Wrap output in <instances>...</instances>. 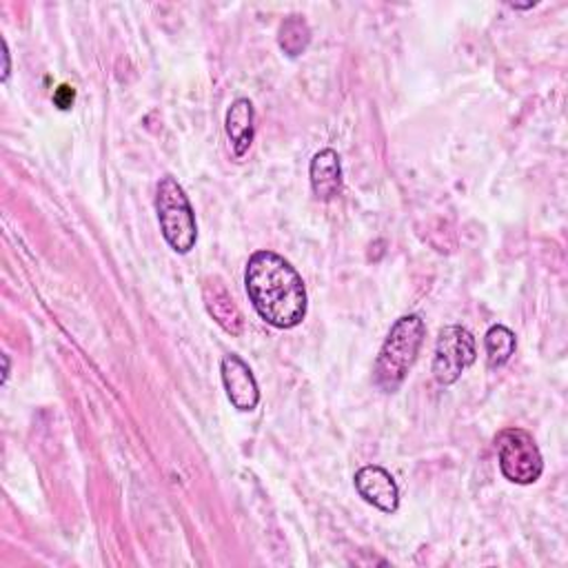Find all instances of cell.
<instances>
[{
  "label": "cell",
  "instance_id": "cell-1",
  "mask_svg": "<svg viewBox=\"0 0 568 568\" xmlns=\"http://www.w3.org/2000/svg\"><path fill=\"white\" fill-rule=\"evenodd\" d=\"M247 296L258 316L275 329H294L307 316V287L300 273L273 251H255L245 271Z\"/></svg>",
  "mask_w": 568,
  "mask_h": 568
},
{
  "label": "cell",
  "instance_id": "cell-2",
  "mask_svg": "<svg viewBox=\"0 0 568 568\" xmlns=\"http://www.w3.org/2000/svg\"><path fill=\"white\" fill-rule=\"evenodd\" d=\"M424 333V320L416 314L396 320L375 360L373 383L377 389L385 394H396L405 385L407 375L420 353Z\"/></svg>",
  "mask_w": 568,
  "mask_h": 568
},
{
  "label": "cell",
  "instance_id": "cell-3",
  "mask_svg": "<svg viewBox=\"0 0 568 568\" xmlns=\"http://www.w3.org/2000/svg\"><path fill=\"white\" fill-rule=\"evenodd\" d=\"M156 212H158L160 231L167 245L175 253L186 255L196 247V240H198L196 214L184 194L182 184L175 178L171 175L160 178L158 192H156Z\"/></svg>",
  "mask_w": 568,
  "mask_h": 568
},
{
  "label": "cell",
  "instance_id": "cell-4",
  "mask_svg": "<svg viewBox=\"0 0 568 568\" xmlns=\"http://www.w3.org/2000/svg\"><path fill=\"white\" fill-rule=\"evenodd\" d=\"M498 457L502 476L513 485H535L542 478L544 459L533 440L524 429H507L498 435Z\"/></svg>",
  "mask_w": 568,
  "mask_h": 568
},
{
  "label": "cell",
  "instance_id": "cell-5",
  "mask_svg": "<svg viewBox=\"0 0 568 568\" xmlns=\"http://www.w3.org/2000/svg\"><path fill=\"white\" fill-rule=\"evenodd\" d=\"M476 338L459 325H448L440 331L435 342V357H433V377L438 385L451 387L455 385L462 373L476 362Z\"/></svg>",
  "mask_w": 568,
  "mask_h": 568
},
{
  "label": "cell",
  "instance_id": "cell-6",
  "mask_svg": "<svg viewBox=\"0 0 568 568\" xmlns=\"http://www.w3.org/2000/svg\"><path fill=\"white\" fill-rule=\"evenodd\" d=\"M355 491L360 498L383 513H396L400 507V489L391 473L383 466H362L355 473Z\"/></svg>",
  "mask_w": 568,
  "mask_h": 568
},
{
  "label": "cell",
  "instance_id": "cell-7",
  "mask_svg": "<svg viewBox=\"0 0 568 568\" xmlns=\"http://www.w3.org/2000/svg\"><path fill=\"white\" fill-rule=\"evenodd\" d=\"M220 375H223V387L227 391V398L238 411L249 413L258 407L260 402L258 383L253 377V371L240 355L236 353L225 355L220 362Z\"/></svg>",
  "mask_w": 568,
  "mask_h": 568
},
{
  "label": "cell",
  "instance_id": "cell-8",
  "mask_svg": "<svg viewBox=\"0 0 568 568\" xmlns=\"http://www.w3.org/2000/svg\"><path fill=\"white\" fill-rule=\"evenodd\" d=\"M203 300L216 325L229 336H242L245 316L234 303L231 294L218 277H207L203 284Z\"/></svg>",
  "mask_w": 568,
  "mask_h": 568
},
{
  "label": "cell",
  "instance_id": "cell-9",
  "mask_svg": "<svg viewBox=\"0 0 568 568\" xmlns=\"http://www.w3.org/2000/svg\"><path fill=\"white\" fill-rule=\"evenodd\" d=\"M309 178H311V189L314 196L322 203L333 201L340 189H342V167H340V156L333 149H322L314 156L311 167H309Z\"/></svg>",
  "mask_w": 568,
  "mask_h": 568
},
{
  "label": "cell",
  "instance_id": "cell-10",
  "mask_svg": "<svg viewBox=\"0 0 568 568\" xmlns=\"http://www.w3.org/2000/svg\"><path fill=\"white\" fill-rule=\"evenodd\" d=\"M253 123H255L253 103L249 99L234 101L225 118V129L238 158H242L253 143Z\"/></svg>",
  "mask_w": 568,
  "mask_h": 568
},
{
  "label": "cell",
  "instance_id": "cell-11",
  "mask_svg": "<svg viewBox=\"0 0 568 568\" xmlns=\"http://www.w3.org/2000/svg\"><path fill=\"white\" fill-rule=\"evenodd\" d=\"M485 347H487V362L491 368H500L504 366L513 353H515V347H518V340H515V333L504 327V325H493L487 336H485Z\"/></svg>",
  "mask_w": 568,
  "mask_h": 568
},
{
  "label": "cell",
  "instance_id": "cell-12",
  "mask_svg": "<svg viewBox=\"0 0 568 568\" xmlns=\"http://www.w3.org/2000/svg\"><path fill=\"white\" fill-rule=\"evenodd\" d=\"M309 43H311V30H309L305 19L289 16L287 21L282 23L280 34H277V45L284 54L296 58V56L307 52Z\"/></svg>",
  "mask_w": 568,
  "mask_h": 568
},
{
  "label": "cell",
  "instance_id": "cell-13",
  "mask_svg": "<svg viewBox=\"0 0 568 568\" xmlns=\"http://www.w3.org/2000/svg\"><path fill=\"white\" fill-rule=\"evenodd\" d=\"M54 103H56L60 110H69L71 103H73V89L67 87V84H63V87L56 91Z\"/></svg>",
  "mask_w": 568,
  "mask_h": 568
},
{
  "label": "cell",
  "instance_id": "cell-14",
  "mask_svg": "<svg viewBox=\"0 0 568 568\" xmlns=\"http://www.w3.org/2000/svg\"><path fill=\"white\" fill-rule=\"evenodd\" d=\"M3 58H5V67H3V82H8L12 65H10V49H8V41H3Z\"/></svg>",
  "mask_w": 568,
  "mask_h": 568
},
{
  "label": "cell",
  "instance_id": "cell-15",
  "mask_svg": "<svg viewBox=\"0 0 568 568\" xmlns=\"http://www.w3.org/2000/svg\"><path fill=\"white\" fill-rule=\"evenodd\" d=\"M3 362H5V373H3V385H8V380H10V355H3Z\"/></svg>",
  "mask_w": 568,
  "mask_h": 568
}]
</instances>
